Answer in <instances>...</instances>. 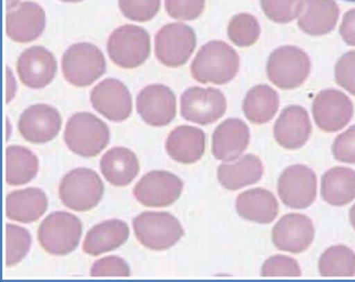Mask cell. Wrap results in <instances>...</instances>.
<instances>
[{"mask_svg":"<svg viewBox=\"0 0 355 282\" xmlns=\"http://www.w3.org/2000/svg\"><path fill=\"white\" fill-rule=\"evenodd\" d=\"M354 107L347 95L337 89L318 93L313 102V116L317 127L324 132L340 131L351 122Z\"/></svg>","mask_w":355,"mask_h":282,"instance_id":"13","label":"cell"},{"mask_svg":"<svg viewBox=\"0 0 355 282\" xmlns=\"http://www.w3.org/2000/svg\"><path fill=\"white\" fill-rule=\"evenodd\" d=\"M164 8L171 19L192 21L205 10V0H164Z\"/></svg>","mask_w":355,"mask_h":282,"instance_id":"37","label":"cell"},{"mask_svg":"<svg viewBox=\"0 0 355 282\" xmlns=\"http://www.w3.org/2000/svg\"><path fill=\"white\" fill-rule=\"evenodd\" d=\"M242 109L249 122L257 125L268 123L278 112V93L268 85L254 86L245 95Z\"/></svg>","mask_w":355,"mask_h":282,"instance_id":"30","label":"cell"},{"mask_svg":"<svg viewBox=\"0 0 355 282\" xmlns=\"http://www.w3.org/2000/svg\"><path fill=\"white\" fill-rule=\"evenodd\" d=\"M236 211L242 219L268 224L273 222L278 215V200L272 192L265 188H251L237 197Z\"/></svg>","mask_w":355,"mask_h":282,"instance_id":"25","label":"cell"},{"mask_svg":"<svg viewBox=\"0 0 355 282\" xmlns=\"http://www.w3.org/2000/svg\"><path fill=\"white\" fill-rule=\"evenodd\" d=\"M93 108L112 122H124L132 114V96L122 81L109 78L91 93Z\"/></svg>","mask_w":355,"mask_h":282,"instance_id":"15","label":"cell"},{"mask_svg":"<svg viewBox=\"0 0 355 282\" xmlns=\"http://www.w3.org/2000/svg\"><path fill=\"white\" fill-rule=\"evenodd\" d=\"M196 46L195 30L182 22L168 24L155 35V56L164 67H183L188 63Z\"/></svg>","mask_w":355,"mask_h":282,"instance_id":"9","label":"cell"},{"mask_svg":"<svg viewBox=\"0 0 355 282\" xmlns=\"http://www.w3.org/2000/svg\"><path fill=\"white\" fill-rule=\"evenodd\" d=\"M277 188L280 200L287 207L293 209H306L316 200V174L303 164L291 166L282 171Z\"/></svg>","mask_w":355,"mask_h":282,"instance_id":"11","label":"cell"},{"mask_svg":"<svg viewBox=\"0 0 355 282\" xmlns=\"http://www.w3.org/2000/svg\"><path fill=\"white\" fill-rule=\"evenodd\" d=\"M183 185L181 178L169 171H150L137 183L133 195L146 207H167L180 199Z\"/></svg>","mask_w":355,"mask_h":282,"instance_id":"12","label":"cell"},{"mask_svg":"<svg viewBox=\"0 0 355 282\" xmlns=\"http://www.w3.org/2000/svg\"><path fill=\"white\" fill-rule=\"evenodd\" d=\"M339 19L334 0H303L299 27L310 36H323L334 30Z\"/></svg>","mask_w":355,"mask_h":282,"instance_id":"24","label":"cell"},{"mask_svg":"<svg viewBox=\"0 0 355 282\" xmlns=\"http://www.w3.org/2000/svg\"><path fill=\"white\" fill-rule=\"evenodd\" d=\"M19 79L26 87L42 89L56 77L57 60L44 46H35L25 50L17 62Z\"/></svg>","mask_w":355,"mask_h":282,"instance_id":"18","label":"cell"},{"mask_svg":"<svg viewBox=\"0 0 355 282\" xmlns=\"http://www.w3.org/2000/svg\"><path fill=\"white\" fill-rule=\"evenodd\" d=\"M48 209V199L41 188H27L6 197V218L20 223L36 222Z\"/></svg>","mask_w":355,"mask_h":282,"instance_id":"23","label":"cell"},{"mask_svg":"<svg viewBox=\"0 0 355 282\" xmlns=\"http://www.w3.org/2000/svg\"><path fill=\"white\" fill-rule=\"evenodd\" d=\"M60 1H63V3H81L84 0H60Z\"/></svg>","mask_w":355,"mask_h":282,"instance_id":"47","label":"cell"},{"mask_svg":"<svg viewBox=\"0 0 355 282\" xmlns=\"http://www.w3.org/2000/svg\"><path fill=\"white\" fill-rule=\"evenodd\" d=\"M92 276H124L131 275L129 265L121 257L110 256L95 261L91 270Z\"/></svg>","mask_w":355,"mask_h":282,"instance_id":"40","label":"cell"},{"mask_svg":"<svg viewBox=\"0 0 355 282\" xmlns=\"http://www.w3.org/2000/svg\"><path fill=\"white\" fill-rule=\"evenodd\" d=\"M240 57L226 42L206 43L192 62L191 76L199 84L226 85L236 77Z\"/></svg>","mask_w":355,"mask_h":282,"instance_id":"1","label":"cell"},{"mask_svg":"<svg viewBox=\"0 0 355 282\" xmlns=\"http://www.w3.org/2000/svg\"><path fill=\"white\" fill-rule=\"evenodd\" d=\"M227 110L223 91L216 88L190 87L181 96V116L188 122L209 125L219 121Z\"/></svg>","mask_w":355,"mask_h":282,"instance_id":"10","label":"cell"},{"mask_svg":"<svg viewBox=\"0 0 355 282\" xmlns=\"http://www.w3.org/2000/svg\"><path fill=\"white\" fill-rule=\"evenodd\" d=\"M332 153L339 162L355 164V125L336 138L332 145Z\"/></svg>","mask_w":355,"mask_h":282,"instance_id":"41","label":"cell"},{"mask_svg":"<svg viewBox=\"0 0 355 282\" xmlns=\"http://www.w3.org/2000/svg\"><path fill=\"white\" fill-rule=\"evenodd\" d=\"M334 77L340 87L355 96V50L339 58L334 67Z\"/></svg>","mask_w":355,"mask_h":282,"instance_id":"39","label":"cell"},{"mask_svg":"<svg viewBox=\"0 0 355 282\" xmlns=\"http://www.w3.org/2000/svg\"><path fill=\"white\" fill-rule=\"evenodd\" d=\"M119 6L131 21L147 22L160 11L161 0H119Z\"/></svg>","mask_w":355,"mask_h":282,"instance_id":"36","label":"cell"},{"mask_svg":"<svg viewBox=\"0 0 355 282\" xmlns=\"http://www.w3.org/2000/svg\"><path fill=\"white\" fill-rule=\"evenodd\" d=\"M345 1H354L355 3V0H345Z\"/></svg>","mask_w":355,"mask_h":282,"instance_id":"48","label":"cell"},{"mask_svg":"<svg viewBox=\"0 0 355 282\" xmlns=\"http://www.w3.org/2000/svg\"><path fill=\"white\" fill-rule=\"evenodd\" d=\"M137 112L144 122L154 127H164L176 117V96L164 85H150L137 96Z\"/></svg>","mask_w":355,"mask_h":282,"instance_id":"14","label":"cell"},{"mask_svg":"<svg viewBox=\"0 0 355 282\" xmlns=\"http://www.w3.org/2000/svg\"><path fill=\"white\" fill-rule=\"evenodd\" d=\"M83 224L77 216L67 212L51 213L43 220L37 231L39 243L46 254L67 256L80 243Z\"/></svg>","mask_w":355,"mask_h":282,"instance_id":"5","label":"cell"},{"mask_svg":"<svg viewBox=\"0 0 355 282\" xmlns=\"http://www.w3.org/2000/svg\"><path fill=\"white\" fill-rule=\"evenodd\" d=\"M315 238L313 221L300 213L282 216L272 229V242L280 251L302 254L309 249Z\"/></svg>","mask_w":355,"mask_h":282,"instance_id":"16","label":"cell"},{"mask_svg":"<svg viewBox=\"0 0 355 282\" xmlns=\"http://www.w3.org/2000/svg\"><path fill=\"white\" fill-rule=\"evenodd\" d=\"M320 195L329 205H348L355 199V171L351 168L334 167L320 181Z\"/></svg>","mask_w":355,"mask_h":282,"instance_id":"29","label":"cell"},{"mask_svg":"<svg viewBox=\"0 0 355 282\" xmlns=\"http://www.w3.org/2000/svg\"><path fill=\"white\" fill-rule=\"evenodd\" d=\"M100 168L107 182L117 188L131 184L140 170L136 154L125 147L108 150L102 157Z\"/></svg>","mask_w":355,"mask_h":282,"instance_id":"27","label":"cell"},{"mask_svg":"<svg viewBox=\"0 0 355 282\" xmlns=\"http://www.w3.org/2000/svg\"><path fill=\"white\" fill-rule=\"evenodd\" d=\"M349 222L355 230V204L351 209H349Z\"/></svg>","mask_w":355,"mask_h":282,"instance_id":"45","label":"cell"},{"mask_svg":"<svg viewBox=\"0 0 355 282\" xmlns=\"http://www.w3.org/2000/svg\"><path fill=\"white\" fill-rule=\"evenodd\" d=\"M205 133L195 126L181 125L175 127L169 133L166 141L168 155L182 164L198 162L205 153Z\"/></svg>","mask_w":355,"mask_h":282,"instance_id":"22","label":"cell"},{"mask_svg":"<svg viewBox=\"0 0 355 282\" xmlns=\"http://www.w3.org/2000/svg\"><path fill=\"white\" fill-rule=\"evenodd\" d=\"M5 228V265L12 267L21 263L28 254L32 237L28 230L21 227L8 223Z\"/></svg>","mask_w":355,"mask_h":282,"instance_id":"33","label":"cell"},{"mask_svg":"<svg viewBox=\"0 0 355 282\" xmlns=\"http://www.w3.org/2000/svg\"><path fill=\"white\" fill-rule=\"evenodd\" d=\"M318 271L324 278H351L355 275L354 251L346 245L329 247L318 261Z\"/></svg>","mask_w":355,"mask_h":282,"instance_id":"32","label":"cell"},{"mask_svg":"<svg viewBox=\"0 0 355 282\" xmlns=\"http://www.w3.org/2000/svg\"><path fill=\"white\" fill-rule=\"evenodd\" d=\"M6 126H8V136H6V140H8V138H10V133H11V124H10L8 118H6Z\"/></svg>","mask_w":355,"mask_h":282,"instance_id":"46","label":"cell"},{"mask_svg":"<svg viewBox=\"0 0 355 282\" xmlns=\"http://www.w3.org/2000/svg\"><path fill=\"white\" fill-rule=\"evenodd\" d=\"M62 129V116L49 105H34L22 112L18 130L22 138L32 143H46L55 139Z\"/></svg>","mask_w":355,"mask_h":282,"instance_id":"17","label":"cell"},{"mask_svg":"<svg viewBox=\"0 0 355 282\" xmlns=\"http://www.w3.org/2000/svg\"><path fill=\"white\" fill-rule=\"evenodd\" d=\"M62 71L69 84L88 87L105 73L107 63L98 46L88 42L76 43L64 53Z\"/></svg>","mask_w":355,"mask_h":282,"instance_id":"4","label":"cell"},{"mask_svg":"<svg viewBox=\"0 0 355 282\" xmlns=\"http://www.w3.org/2000/svg\"><path fill=\"white\" fill-rule=\"evenodd\" d=\"M264 174L259 157L248 154L235 164H223L218 168V181L223 188L237 191L248 185L256 184Z\"/></svg>","mask_w":355,"mask_h":282,"instance_id":"28","label":"cell"},{"mask_svg":"<svg viewBox=\"0 0 355 282\" xmlns=\"http://www.w3.org/2000/svg\"><path fill=\"white\" fill-rule=\"evenodd\" d=\"M228 39L241 48L254 46L261 36V26L257 19L249 13H241L234 17L227 28Z\"/></svg>","mask_w":355,"mask_h":282,"instance_id":"34","label":"cell"},{"mask_svg":"<svg viewBox=\"0 0 355 282\" xmlns=\"http://www.w3.org/2000/svg\"><path fill=\"white\" fill-rule=\"evenodd\" d=\"M64 140L72 153L95 157L108 146L110 131L103 121L91 112H78L67 123Z\"/></svg>","mask_w":355,"mask_h":282,"instance_id":"2","label":"cell"},{"mask_svg":"<svg viewBox=\"0 0 355 282\" xmlns=\"http://www.w3.org/2000/svg\"><path fill=\"white\" fill-rule=\"evenodd\" d=\"M261 10L271 21L288 24L302 11L303 0H261Z\"/></svg>","mask_w":355,"mask_h":282,"instance_id":"35","label":"cell"},{"mask_svg":"<svg viewBox=\"0 0 355 282\" xmlns=\"http://www.w3.org/2000/svg\"><path fill=\"white\" fill-rule=\"evenodd\" d=\"M339 33L346 44L355 46V8L344 15Z\"/></svg>","mask_w":355,"mask_h":282,"instance_id":"42","label":"cell"},{"mask_svg":"<svg viewBox=\"0 0 355 282\" xmlns=\"http://www.w3.org/2000/svg\"><path fill=\"white\" fill-rule=\"evenodd\" d=\"M261 274L265 278H275V276L299 278L302 275V272L300 268L299 263L294 258L278 254L265 261L261 267Z\"/></svg>","mask_w":355,"mask_h":282,"instance_id":"38","label":"cell"},{"mask_svg":"<svg viewBox=\"0 0 355 282\" xmlns=\"http://www.w3.org/2000/svg\"><path fill=\"white\" fill-rule=\"evenodd\" d=\"M129 226L122 220H108L93 227L84 240L85 254L98 257L116 250L129 240Z\"/></svg>","mask_w":355,"mask_h":282,"instance_id":"26","label":"cell"},{"mask_svg":"<svg viewBox=\"0 0 355 282\" xmlns=\"http://www.w3.org/2000/svg\"><path fill=\"white\" fill-rule=\"evenodd\" d=\"M6 174L5 181L11 186L32 182L39 173V159L32 150L22 146H10L5 152Z\"/></svg>","mask_w":355,"mask_h":282,"instance_id":"31","label":"cell"},{"mask_svg":"<svg viewBox=\"0 0 355 282\" xmlns=\"http://www.w3.org/2000/svg\"><path fill=\"white\" fill-rule=\"evenodd\" d=\"M5 82H6V103H10V102L15 98V93H17V81H15V76L12 73V70L10 67H6V79H5Z\"/></svg>","mask_w":355,"mask_h":282,"instance_id":"43","label":"cell"},{"mask_svg":"<svg viewBox=\"0 0 355 282\" xmlns=\"http://www.w3.org/2000/svg\"><path fill=\"white\" fill-rule=\"evenodd\" d=\"M250 130L239 118H228L218 125L212 136V154L216 160L232 162L245 152Z\"/></svg>","mask_w":355,"mask_h":282,"instance_id":"21","label":"cell"},{"mask_svg":"<svg viewBox=\"0 0 355 282\" xmlns=\"http://www.w3.org/2000/svg\"><path fill=\"white\" fill-rule=\"evenodd\" d=\"M46 12L34 1H22L6 13V35L17 43L39 39L46 29Z\"/></svg>","mask_w":355,"mask_h":282,"instance_id":"19","label":"cell"},{"mask_svg":"<svg viewBox=\"0 0 355 282\" xmlns=\"http://www.w3.org/2000/svg\"><path fill=\"white\" fill-rule=\"evenodd\" d=\"M132 224L137 240L148 250H168L184 236L181 222L171 213L144 212Z\"/></svg>","mask_w":355,"mask_h":282,"instance_id":"6","label":"cell"},{"mask_svg":"<svg viewBox=\"0 0 355 282\" xmlns=\"http://www.w3.org/2000/svg\"><path fill=\"white\" fill-rule=\"evenodd\" d=\"M107 51L117 67L125 70L137 69L150 57V34L139 26H121L109 36Z\"/></svg>","mask_w":355,"mask_h":282,"instance_id":"7","label":"cell"},{"mask_svg":"<svg viewBox=\"0 0 355 282\" xmlns=\"http://www.w3.org/2000/svg\"><path fill=\"white\" fill-rule=\"evenodd\" d=\"M311 122L306 109L289 105L282 110L273 126V136L279 146L288 150H299L311 134Z\"/></svg>","mask_w":355,"mask_h":282,"instance_id":"20","label":"cell"},{"mask_svg":"<svg viewBox=\"0 0 355 282\" xmlns=\"http://www.w3.org/2000/svg\"><path fill=\"white\" fill-rule=\"evenodd\" d=\"M311 70L310 58L302 49L280 46L270 55L266 65L268 80L280 89H295L306 82Z\"/></svg>","mask_w":355,"mask_h":282,"instance_id":"8","label":"cell"},{"mask_svg":"<svg viewBox=\"0 0 355 282\" xmlns=\"http://www.w3.org/2000/svg\"><path fill=\"white\" fill-rule=\"evenodd\" d=\"M20 4V0H6V10L11 11Z\"/></svg>","mask_w":355,"mask_h":282,"instance_id":"44","label":"cell"},{"mask_svg":"<svg viewBox=\"0 0 355 282\" xmlns=\"http://www.w3.org/2000/svg\"><path fill=\"white\" fill-rule=\"evenodd\" d=\"M60 202L74 212H88L100 204L105 195V184L94 170L77 168L60 182Z\"/></svg>","mask_w":355,"mask_h":282,"instance_id":"3","label":"cell"}]
</instances>
